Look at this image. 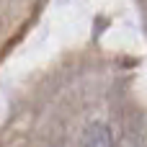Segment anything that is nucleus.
Listing matches in <instances>:
<instances>
[{
  "instance_id": "nucleus-1",
  "label": "nucleus",
  "mask_w": 147,
  "mask_h": 147,
  "mask_svg": "<svg viewBox=\"0 0 147 147\" xmlns=\"http://www.w3.org/2000/svg\"><path fill=\"white\" fill-rule=\"evenodd\" d=\"M85 147H111V137L103 124H93L85 134Z\"/></svg>"
}]
</instances>
